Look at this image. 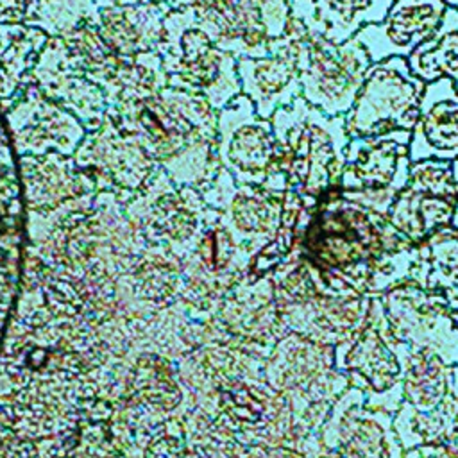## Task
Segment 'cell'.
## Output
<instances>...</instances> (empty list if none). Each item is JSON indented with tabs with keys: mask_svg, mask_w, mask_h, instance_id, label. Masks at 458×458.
Returning <instances> with one entry per match:
<instances>
[{
	"mask_svg": "<svg viewBox=\"0 0 458 458\" xmlns=\"http://www.w3.org/2000/svg\"><path fill=\"white\" fill-rule=\"evenodd\" d=\"M447 5L444 0H394L381 23L363 27L354 38L372 63L408 57L438 29Z\"/></svg>",
	"mask_w": 458,
	"mask_h": 458,
	"instance_id": "8992f818",
	"label": "cell"
},
{
	"mask_svg": "<svg viewBox=\"0 0 458 458\" xmlns=\"http://www.w3.org/2000/svg\"><path fill=\"white\" fill-rule=\"evenodd\" d=\"M410 131H390L379 136L351 138L340 193L386 216L395 195L410 179Z\"/></svg>",
	"mask_w": 458,
	"mask_h": 458,
	"instance_id": "277c9868",
	"label": "cell"
},
{
	"mask_svg": "<svg viewBox=\"0 0 458 458\" xmlns=\"http://www.w3.org/2000/svg\"><path fill=\"white\" fill-rule=\"evenodd\" d=\"M147 458H184V447L170 437L159 438L147 453Z\"/></svg>",
	"mask_w": 458,
	"mask_h": 458,
	"instance_id": "8fae6325",
	"label": "cell"
},
{
	"mask_svg": "<svg viewBox=\"0 0 458 458\" xmlns=\"http://www.w3.org/2000/svg\"><path fill=\"white\" fill-rule=\"evenodd\" d=\"M451 163H453V179H454V186H456V193H458V159H454ZM451 225L454 229H458V202H456V208H454V215H453Z\"/></svg>",
	"mask_w": 458,
	"mask_h": 458,
	"instance_id": "7c38bea8",
	"label": "cell"
},
{
	"mask_svg": "<svg viewBox=\"0 0 458 458\" xmlns=\"http://www.w3.org/2000/svg\"><path fill=\"white\" fill-rule=\"evenodd\" d=\"M444 2H445L447 7H453V9L458 11V0H444Z\"/></svg>",
	"mask_w": 458,
	"mask_h": 458,
	"instance_id": "4fadbf2b",
	"label": "cell"
},
{
	"mask_svg": "<svg viewBox=\"0 0 458 458\" xmlns=\"http://www.w3.org/2000/svg\"><path fill=\"white\" fill-rule=\"evenodd\" d=\"M456 202L451 161H411L410 179L390 204L386 218L413 245H419L438 229L451 225Z\"/></svg>",
	"mask_w": 458,
	"mask_h": 458,
	"instance_id": "5b68a950",
	"label": "cell"
},
{
	"mask_svg": "<svg viewBox=\"0 0 458 458\" xmlns=\"http://www.w3.org/2000/svg\"><path fill=\"white\" fill-rule=\"evenodd\" d=\"M408 66L426 84L449 77L458 91V11L447 7L438 29L408 57Z\"/></svg>",
	"mask_w": 458,
	"mask_h": 458,
	"instance_id": "9c48e42d",
	"label": "cell"
},
{
	"mask_svg": "<svg viewBox=\"0 0 458 458\" xmlns=\"http://www.w3.org/2000/svg\"><path fill=\"white\" fill-rule=\"evenodd\" d=\"M410 159H458V91L449 77L426 84L420 116L411 131Z\"/></svg>",
	"mask_w": 458,
	"mask_h": 458,
	"instance_id": "52a82bcc",
	"label": "cell"
},
{
	"mask_svg": "<svg viewBox=\"0 0 458 458\" xmlns=\"http://www.w3.org/2000/svg\"><path fill=\"white\" fill-rule=\"evenodd\" d=\"M290 5L286 36L295 50L301 97L329 116H345L372 61L356 38L342 45L324 38L313 0H290Z\"/></svg>",
	"mask_w": 458,
	"mask_h": 458,
	"instance_id": "7a4b0ae2",
	"label": "cell"
},
{
	"mask_svg": "<svg viewBox=\"0 0 458 458\" xmlns=\"http://www.w3.org/2000/svg\"><path fill=\"white\" fill-rule=\"evenodd\" d=\"M426 82L408 66L406 57L372 63L345 114L349 138L379 136L390 131H413L420 116Z\"/></svg>",
	"mask_w": 458,
	"mask_h": 458,
	"instance_id": "3957f363",
	"label": "cell"
},
{
	"mask_svg": "<svg viewBox=\"0 0 458 458\" xmlns=\"http://www.w3.org/2000/svg\"><path fill=\"white\" fill-rule=\"evenodd\" d=\"M320 32L331 43L352 39L363 27L381 23L394 0H313Z\"/></svg>",
	"mask_w": 458,
	"mask_h": 458,
	"instance_id": "30bf717a",
	"label": "cell"
},
{
	"mask_svg": "<svg viewBox=\"0 0 458 458\" xmlns=\"http://www.w3.org/2000/svg\"><path fill=\"white\" fill-rule=\"evenodd\" d=\"M410 279L428 295L458 310V229L442 227L415 247Z\"/></svg>",
	"mask_w": 458,
	"mask_h": 458,
	"instance_id": "ba28073f",
	"label": "cell"
},
{
	"mask_svg": "<svg viewBox=\"0 0 458 458\" xmlns=\"http://www.w3.org/2000/svg\"><path fill=\"white\" fill-rule=\"evenodd\" d=\"M270 122L288 190L306 200H318L324 193L340 190L351 141L345 116H329L299 97L279 107Z\"/></svg>",
	"mask_w": 458,
	"mask_h": 458,
	"instance_id": "6da1fadb",
	"label": "cell"
}]
</instances>
